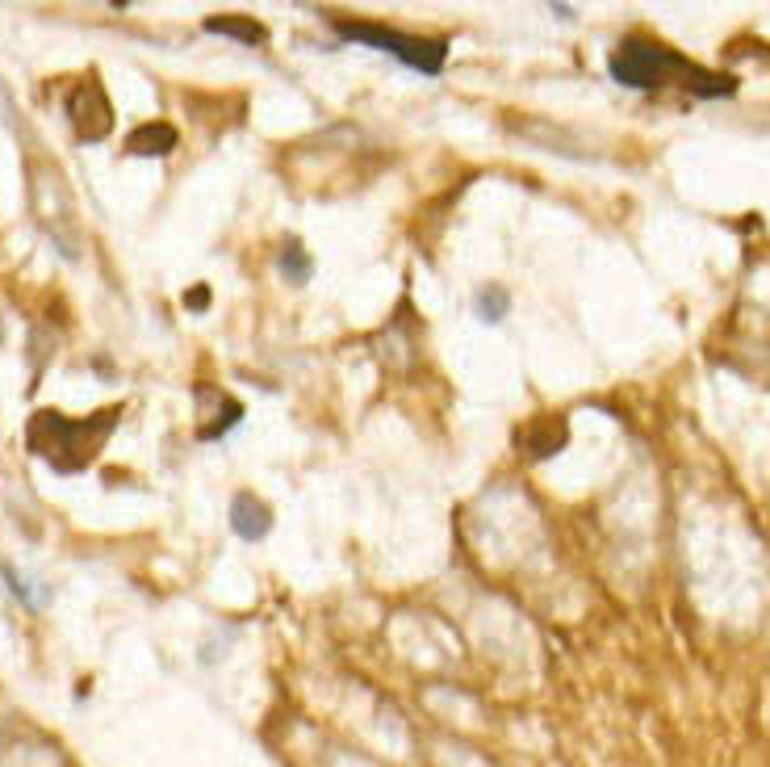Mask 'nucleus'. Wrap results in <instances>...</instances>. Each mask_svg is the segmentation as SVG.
Returning <instances> with one entry per match:
<instances>
[{"label":"nucleus","instance_id":"9","mask_svg":"<svg viewBox=\"0 0 770 767\" xmlns=\"http://www.w3.org/2000/svg\"><path fill=\"white\" fill-rule=\"evenodd\" d=\"M507 311H512V294L503 286H486L478 294V319L482 323H503Z\"/></svg>","mask_w":770,"mask_h":767},{"label":"nucleus","instance_id":"11","mask_svg":"<svg viewBox=\"0 0 770 767\" xmlns=\"http://www.w3.org/2000/svg\"><path fill=\"white\" fill-rule=\"evenodd\" d=\"M206 302H210V294H206V289H193V294L185 298V307H197V311H202Z\"/></svg>","mask_w":770,"mask_h":767},{"label":"nucleus","instance_id":"8","mask_svg":"<svg viewBox=\"0 0 770 767\" xmlns=\"http://www.w3.org/2000/svg\"><path fill=\"white\" fill-rule=\"evenodd\" d=\"M280 273H285V282H294V286L310 282V256H306V248L298 240L280 243Z\"/></svg>","mask_w":770,"mask_h":767},{"label":"nucleus","instance_id":"5","mask_svg":"<svg viewBox=\"0 0 770 767\" xmlns=\"http://www.w3.org/2000/svg\"><path fill=\"white\" fill-rule=\"evenodd\" d=\"M231 528L239 541H264L273 533V507L252 491H239L231 500Z\"/></svg>","mask_w":770,"mask_h":767},{"label":"nucleus","instance_id":"1","mask_svg":"<svg viewBox=\"0 0 770 767\" xmlns=\"http://www.w3.org/2000/svg\"><path fill=\"white\" fill-rule=\"evenodd\" d=\"M607 72L616 84L636 89V93H657V89H687L691 96H733L737 80L712 68L691 64L687 55L662 47L654 38H624L607 55Z\"/></svg>","mask_w":770,"mask_h":767},{"label":"nucleus","instance_id":"2","mask_svg":"<svg viewBox=\"0 0 770 767\" xmlns=\"http://www.w3.org/2000/svg\"><path fill=\"white\" fill-rule=\"evenodd\" d=\"M117 420H122V408H105L89 420H71L59 411H34L25 424V449L43 457L55 474H80L105 449Z\"/></svg>","mask_w":770,"mask_h":767},{"label":"nucleus","instance_id":"10","mask_svg":"<svg viewBox=\"0 0 770 767\" xmlns=\"http://www.w3.org/2000/svg\"><path fill=\"white\" fill-rule=\"evenodd\" d=\"M0 575L9 579V592H13V596H22L25 604H30V608H43V604H47V596H38V592H30V579H25V575H18V571H13V566H9V562H4V566H0Z\"/></svg>","mask_w":770,"mask_h":767},{"label":"nucleus","instance_id":"4","mask_svg":"<svg viewBox=\"0 0 770 767\" xmlns=\"http://www.w3.org/2000/svg\"><path fill=\"white\" fill-rule=\"evenodd\" d=\"M68 118H71L76 135H80L84 144H101V139L114 130V110H110V96H105V89L96 84V76L80 80V84L71 89Z\"/></svg>","mask_w":770,"mask_h":767},{"label":"nucleus","instance_id":"3","mask_svg":"<svg viewBox=\"0 0 770 767\" xmlns=\"http://www.w3.org/2000/svg\"><path fill=\"white\" fill-rule=\"evenodd\" d=\"M335 34L344 43H360L369 50H381V55H394L398 64L415 68L423 76H440L444 64H448V43L440 38H420V34H402V30H390V25H377V22H344L335 18Z\"/></svg>","mask_w":770,"mask_h":767},{"label":"nucleus","instance_id":"6","mask_svg":"<svg viewBox=\"0 0 770 767\" xmlns=\"http://www.w3.org/2000/svg\"><path fill=\"white\" fill-rule=\"evenodd\" d=\"M176 144H181V135H176V126H168V122H147V126L126 135V151H130V156H168Z\"/></svg>","mask_w":770,"mask_h":767},{"label":"nucleus","instance_id":"7","mask_svg":"<svg viewBox=\"0 0 770 767\" xmlns=\"http://www.w3.org/2000/svg\"><path fill=\"white\" fill-rule=\"evenodd\" d=\"M206 30L222 34V38H234L243 47H264L268 43V30L260 22H252V18H239V13H231V18H206Z\"/></svg>","mask_w":770,"mask_h":767},{"label":"nucleus","instance_id":"12","mask_svg":"<svg viewBox=\"0 0 770 767\" xmlns=\"http://www.w3.org/2000/svg\"><path fill=\"white\" fill-rule=\"evenodd\" d=\"M0 344H4V319H0Z\"/></svg>","mask_w":770,"mask_h":767}]
</instances>
